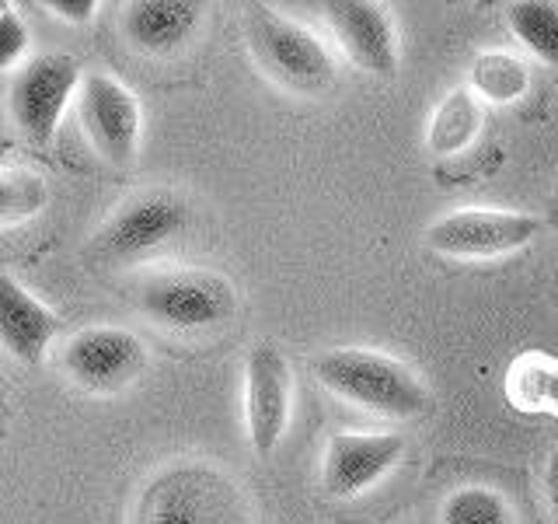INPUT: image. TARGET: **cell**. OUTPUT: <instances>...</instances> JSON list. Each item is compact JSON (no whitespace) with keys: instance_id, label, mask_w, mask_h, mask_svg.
Instances as JSON below:
<instances>
[{"instance_id":"6da1fadb","label":"cell","mask_w":558,"mask_h":524,"mask_svg":"<svg viewBox=\"0 0 558 524\" xmlns=\"http://www.w3.org/2000/svg\"><path fill=\"white\" fill-rule=\"evenodd\" d=\"M325 392L384 419H418L429 409V389L409 364L380 349L339 346L311 360Z\"/></svg>"},{"instance_id":"7a4b0ae2","label":"cell","mask_w":558,"mask_h":524,"mask_svg":"<svg viewBox=\"0 0 558 524\" xmlns=\"http://www.w3.org/2000/svg\"><path fill=\"white\" fill-rule=\"evenodd\" d=\"M133 524H255L241 486L209 462H174L140 489Z\"/></svg>"},{"instance_id":"3957f363","label":"cell","mask_w":558,"mask_h":524,"mask_svg":"<svg viewBox=\"0 0 558 524\" xmlns=\"http://www.w3.org/2000/svg\"><path fill=\"white\" fill-rule=\"evenodd\" d=\"M133 305L147 322L174 336H209L238 319V287L217 270H165L140 279Z\"/></svg>"},{"instance_id":"277c9868","label":"cell","mask_w":558,"mask_h":524,"mask_svg":"<svg viewBox=\"0 0 558 524\" xmlns=\"http://www.w3.org/2000/svg\"><path fill=\"white\" fill-rule=\"evenodd\" d=\"M244 39H248L255 67L290 95L318 98L336 84L339 70L331 49L307 25L293 22L290 14H279L266 4L248 8Z\"/></svg>"},{"instance_id":"5b68a950","label":"cell","mask_w":558,"mask_h":524,"mask_svg":"<svg viewBox=\"0 0 558 524\" xmlns=\"http://www.w3.org/2000/svg\"><path fill=\"white\" fill-rule=\"evenodd\" d=\"M192 224H196V206L174 189H147L136 192L126 203H119L109 221L98 227L92 238V255L101 266H133L157 252L179 245Z\"/></svg>"},{"instance_id":"8992f818","label":"cell","mask_w":558,"mask_h":524,"mask_svg":"<svg viewBox=\"0 0 558 524\" xmlns=\"http://www.w3.org/2000/svg\"><path fill=\"white\" fill-rule=\"evenodd\" d=\"M60 371L87 395H119L150 371V346L122 325H84L60 346Z\"/></svg>"},{"instance_id":"52a82bcc","label":"cell","mask_w":558,"mask_h":524,"mask_svg":"<svg viewBox=\"0 0 558 524\" xmlns=\"http://www.w3.org/2000/svg\"><path fill=\"white\" fill-rule=\"evenodd\" d=\"M541 231H545V224L534 214L496 210V206H461L436 217L423 238L444 259L488 262L527 249V245L537 241Z\"/></svg>"},{"instance_id":"ba28073f","label":"cell","mask_w":558,"mask_h":524,"mask_svg":"<svg viewBox=\"0 0 558 524\" xmlns=\"http://www.w3.org/2000/svg\"><path fill=\"white\" fill-rule=\"evenodd\" d=\"M81 63L70 52L28 57L8 81V109L14 127L32 144H49L60 130L70 98L81 92Z\"/></svg>"},{"instance_id":"9c48e42d","label":"cell","mask_w":558,"mask_h":524,"mask_svg":"<svg viewBox=\"0 0 558 524\" xmlns=\"http://www.w3.org/2000/svg\"><path fill=\"white\" fill-rule=\"evenodd\" d=\"M293 416V367L272 343H255L244 357V430L255 454H269L283 444Z\"/></svg>"},{"instance_id":"30bf717a","label":"cell","mask_w":558,"mask_h":524,"mask_svg":"<svg viewBox=\"0 0 558 524\" xmlns=\"http://www.w3.org/2000/svg\"><path fill=\"white\" fill-rule=\"evenodd\" d=\"M77 116L87 144L101 162L126 168L144 136V109L140 98L112 74H87L77 95Z\"/></svg>"},{"instance_id":"8fae6325","label":"cell","mask_w":558,"mask_h":524,"mask_svg":"<svg viewBox=\"0 0 558 524\" xmlns=\"http://www.w3.org/2000/svg\"><path fill=\"white\" fill-rule=\"evenodd\" d=\"M405 437L391 430H336L322 451V489L331 500H353L374 489L405 458Z\"/></svg>"},{"instance_id":"7c38bea8","label":"cell","mask_w":558,"mask_h":524,"mask_svg":"<svg viewBox=\"0 0 558 524\" xmlns=\"http://www.w3.org/2000/svg\"><path fill=\"white\" fill-rule=\"evenodd\" d=\"M325 22L336 35L345 60L363 74L391 78L398 70V32L384 4L374 0H331Z\"/></svg>"},{"instance_id":"4fadbf2b","label":"cell","mask_w":558,"mask_h":524,"mask_svg":"<svg viewBox=\"0 0 558 524\" xmlns=\"http://www.w3.org/2000/svg\"><path fill=\"white\" fill-rule=\"evenodd\" d=\"M203 11L192 0H133L122 8V35L133 52L165 60L196 39Z\"/></svg>"},{"instance_id":"5bb4252c","label":"cell","mask_w":558,"mask_h":524,"mask_svg":"<svg viewBox=\"0 0 558 524\" xmlns=\"http://www.w3.org/2000/svg\"><path fill=\"white\" fill-rule=\"evenodd\" d=\"M60 319L11 273L0 276V343L22 367H39L57 340Z\"/></svg>"},{"instance_id":"9a60e30c","label":"cell","mask_w":558,"mask_h":524,"mask_svg":"<svg viewBox=\"0 0 558 524\" xmlns=\"http://www.w3.org/2000/svg\"><path fill=\"white\" fill-rule=\"evenodd\" d=\"M482 133V98L468 84L450 87L426 122V151L436 157L464 154Z\"/></svg>"},{"instance_id":"2e32d148","label":"cell","mask_w":558,"mask_h":524,"mask_svg":"<svg viewBox=\"0 0 558 524\" xmlns=\"http://www.w3.org/2000/svg\"><path fill=\"white\" fill-rule=\"evenodd\" d=\"M506 398L517 413L558 419V357L520 354L506 371Z\"/></svg>"},{"instance_id":"e0dca14e","label":"cell","mask_w":558,"mask_h":524,"mask_svg":"<svg viewBox=\"0 0 558 524\" xmlns=\"http://www.w3.org/2000/svg\"><path fill=\"white\" fill-rule=\"evenodd\" d=\"M468 87L488 105H513L531 92V63L506 49H482L471 60Z\"/></svg>"},{"instance_id":"ac0fdd59","label":"cell","mask_w":558,"mask_h":524,"mask_svg":"<svg viewBox=\"0 0 558 524\" xmlns=\"http://www.w3.org/2000/svg\"><path fill=\"white\" fill-rule=\"evenodd\" d=\"M506 28L537 63L558 70V4L555 0H517L506 8Z\"/></svg>"},{"instance_id":"d6986e66","label":"cell","mask_w":558,"mask_h":524,"mask_svg":"<svg viewBox=\"0 0 558 524\" xmlns=\"http://www.w3.org/2000/svg\"><path fill=\"white\" fill-rule=\"evenodd\" d=\"M440 524H520V521L502 489L485 483H468L450 489L444 497Z\"/></svg>"},{"instance_id":"ffe728a7","label":"cell","mask_w":558,"mask_h":524,"mask_svg":"<svg viewBox=\"0 0 558 524\" xmlns=\"http://www.w3.org/2000/svg\"><path fill=\"white\" fill-rule=\"evenodd\" d=\"M49 203V186L28 165L0 168V227H17L39 217Z\"/></svg>"},{"instance_id":"44dd1931","label":"cell","mask_w":558,"mask_h":524,"mask_svg":"<svg viewBox=\"0 0 558 524\" xmlns=\"http://www.w3.org/2000/svg\"><path fill=\"white\" fill-rule=\"evenodd\" d=\"M28 39H32V32L22 22V14L11 4L0 8V67H4L8 74H14V70L28 60Z\"/></svg>"},{"instance_id":"7402d4cb","label":"cell","mask_w":558,"mask_h":524,"mask_svg":"<svg viewBox=\"0 0 558 524\" xmlns=\"http://www.w3.org/2000/svg\"><path fill=\"white\" fill-rule=\"evenodd\" d=\"M43 8L49 14H57L60 22H66V25H87L95 17V11H98L95 0H46Z\"/></svg>"},{"instance_id":"603a6c76","label":"cell","mask_w":558,"mask_h":524,"mask_svg":"<svg viewBox=\"0 0 558 524\" xmlns=\"http://www.w3.org/2000/svg\"><path fill=\"white\" fill-rule=\"evenodd\" d=\"M545 493H548V503L558 517V451L548 458V468H545Z\"/></svg>"}]
</instances>
